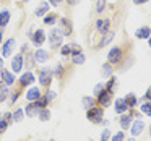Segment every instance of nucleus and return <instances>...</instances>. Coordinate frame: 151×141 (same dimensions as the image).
<instances>
[{
  "mask_svg": "<svg viewBox=\"0 0 151 141\" xmlns=\"http://www.w3.org/2000/svg\"><path fill=\"white\" fill-rule=\"evenodd\" d=\"M15 49V39H8L7 44L4 46V49H2V52H4V57H10L12 52H13Z\"/></svg>",
  "mask_w": 151,
  "mask_h": 141,
  "instance_id": "nucleus-10",
  "label": "nucleus"
},
{
  "mask_svg": "<svg viewBox=\"0 0 151 141\" xmlns=\"http://www.w3.org/2000/svg\"><path fill=\"white\" fill-rule=\"evenodd\" d=\"M49 2L54 5V7H57V5H60V2H62V0H49Z\"/></svg>",
  "mask_w": 151,
  "mask_h": 141,
  "instance_id": "nucleus-39",
  "label": "nucleus"
},
{
  "mask_svg": "<svg viewBox=\"0 0 151 141\" xmlns=\"http://www.w3.org/2000/svg\"><path fill=\"white\" fill-rule=\"evenodd\" d=\"M50 79H52V72L50 68H42L39 72V83L42 86H49L50 84Z\"/></svg>",
  "mask_w": 151,
  "mask_h": 141,
  "instance_id": "nucleus-4",
  "label": "nucleus"
},
{
  "mask_svg": "<svg viewBox=\"0 0 151 141\" xmlns=\"http://www.w3.org/2000/svg\"><path fill=\"white\" fill-rule=\"evenodd\" d=\"M39 97H41V91H39V88H31L29 91L26 92V99H28V101H31V102H36Z\"/></svg>",
  "mask_w": 151,
  "mask_h": 141,
  "instance_id": "nucleus-7",
  "label": "nucleus"
},
{
  "mask_svg": "<svg viewBox=\"0 0 151 141\" xmlns=\"http://www.w3.org/2000/svg\"><path fill=\"white\" fill-rule=\"evenodd\" d=\"M98 97H99V104H102V107H106V105H109L112 102V92L107 91V89H104Z\"/></svg>",
  "mask_w": 151,
  "mask_h": 141,
  "instance_id": "nucleus-6",
  "label": "nucleus"
},
{
  "mask_svg": "<svg viewBox=\"0 0 151 141\" xmlns=\"http://www.w3.org/2000/svg\"><path fill=\"white\" fill-rule=\"evenodd\" d=\"M81 102H83V109H86V110H89V109L94 105V99H93V97H88V96H86V97H83Z\"/></svg>",
  "mask_w": 151,
  "mask_h": 141,
  "instance_id": "nucleus-23",
  "label": "nucleus"
},
{
  "mask_svg": "<svg viewBox=\"0 0 151 141\" xmlns=\"http://www.w3.org/2000/svg\"><path fill=\"white\" fill-rule=\"evenodd\" d=\"M132 123V115H124V117L120 118V127L124 128V130H127L128 127H130Z\"/></svg>",
  "mask_w": 151,
  "mask_h": 141,
  "instance_id": "nucleus-24",
  "label": "nucleus"
},
{
  "mask_svg": "<svg viewBox=\"0 0 151 141\" xmlns=\"http://www.w3.org/2000/svg\"><path fill=\"white\" fill-rule=\"evenodd\" d=\"M60 24H62L60 31H62L63 36H70V34H72V31H73V28H72V21H70L68 18H62V20H60Z\"/></svg>",
  "mask_w": 151,
  "mask_h": 141,
  "instance_id": "nucleus-5",
  "label": "nucleus"
},
{
  "mask_svg": "<svg viewBox=\"0 0 151 141\" xmlns=\"http://www.w3.org/2000/svg\"><path fill=\"white\" fill-rule=\"evenodd\" d=\"M137 37L138 39H148V37L151 36V29L148 26H143V28H140V29H137Z\"/></svg>",
  "mask_w": 151,
  "mask_h": 141,
  "instance_id": "nucleus-12",
  "label": "nucleus"
},
{
  "mask_svg": "<svg viewBox=\"0 0 151 141\" xmlns=\"http://www.w3.org/2000/svg\"><path fill=\"white\" fill-rule=\"evenodd\" d=\"M8 96V84L4 81H0V102H4Z\"/></svg>",
  "mask_w": 151,
  "mask_h": 141,
  "instance_id": "nucleus-19",
  "label": "nucleus"
},
{
  "mask_svg": "<svg viewBox=\"0 0 151 141\" xmlns=\"http://www.w3.org/2000/svg\"><path fill=\"white\" fill-rule=\"evenodd\" d=\"M102 91H104V84H102V83H99V84H96V88H94V94H96V96H99Z\"/></svg>",
  "mask_w": 151,
  "mask_h": 141,
  "instance_id": "nucleus-35",
  "label": "nucleus"
},
{
  "mask_svg": "<svg viewBox=\"0 0 151 141\" xmlns=\"http://www.w3.org/2000/svg\"><path fill=\"white\" fill-rule=\"evenodd\" d=\"M86 115H88V120L93 122V123H101V122H102V117H104L101 107H91Z\"/></svg>",
  "mask_w": 151,
  "mask_h": 141,
  "instance_id": "nucleus-2",
  "label": "nucleus"
},
{
  "mask_svg": "<svg viewBox=\"0 0 151 141\" xmlns=\"http://www.w3.org/2000/svg\"><path fill=\"white\" fill-rule=\"evenodd\" d=\"M143 128H145V123H143L141 120H137V122L133 123V127H132V133L137 136V135H140L141 131H143Z\"/></svg>",
  "mask_w": 151,
  "mask_h": 141,
  "instance_id": "nucleus-20",
  "label": "nucleus"
},
{
  "mask_svg": "<svg viewBox=\"0 0 151 141\" xmlns=\"http://www.w3.org/2000/svg\"><path fill=\"white\" fill-rule=\"evenodd\" d=\"M111 75H112L111 63H104V65H102V78H111Z\"/></svg>",
  "mask_w": 151,
  "mask_h": 141,
  "instance_id": "nucleus-25",
  "label": "nucleus"
},
{
  "mask_svg": "<svg viewBox=\"0 0 151 141\" xmlns=\"http://www.w3.org/2000/svg\"><path fill=\"white\" fill-rule=\"evenodd\" d=\"M7 125H8V122L5 120V118H0V133L7 130Z\"/></svg>",
  "mask_w": 151,
  "mask_h": 141,
  "instance_id": "nucleus-36",
  "label": "nucleus"
},
{
  "mask_svg": "<svg viewBox=\"0 0 151 141\" xmlns=\"http://www.w3.org/2000/svg\"><path fill=\"white\" fill-rule=\"evenodd\" d=\"M33 81H34V76H33V73H29V72H26V73H24V75L20 78V83H21L23 86H28V84H31Z\"/></svg>",
  "mask_w": 151,
  "mask_h": 141,
  "instance_id": "nucleus-18",
  "label": "nucleus"
},
{
  "mask_svg": "<svg viewBox=\"0 0 151 141\" xmlns=\"http://www.w3.org/2000/svg\"><path fill=\"white\" fill-rule=\"evenodd\" d=\"M50 141H55V140H50Z\"/></svg>",
  "mask_w": 151,
  "mask_h": 141,
  "instance_id": "nucleus-48",
  "label": "nucleus"
},
{
  "mask_svg": "<svg viewBox=\"0 0 151 141\" xmlns=\"http://www.w3.org/2000/svg\"><path fill=\"white\" fill-rule=\"evenodd\" d=\"M112 141H124V133H117L112 138Z\"/></svg>",
  "mask_w": 151,
  "mask_h": 141,
  "instance_id": "nucleus-38",
  "label": "nucleus"
},
{
  "mask_svg": "<svg viewBox=\"0 0 151 141\" xmlns=\"http://www.w3.org/2000/svg\"><path fill=\"white\" fill-rule=\"evenodd\" d=\"M146 99H148V101L151 102V88L148 89V92H146Z\"/></svg>",
  "mask_w": 151,
  "mask_h": 141,
  "instance_id": "nucleus-42",
  "label": "nucleus"
},
{
  "mask_svg": "<svg viewBox=\"0 0 151 141\" xmlns=\"http://www.w3.org/2000/svg\"><path fill=\"white\" fill-rule=\"evenodd\" d=\"M122 49L120 47H114V49H111V52L107 54V60H109V63H119L120 62V59H122Z\"/></svg>",
  "mask_w": 151,
  "mask_h": 141,
  "instance_id": "nucleus-3",
  "label": "nucleus"
},
{
  "mask_svg": "<svg viewBox=\"0 0 151 141\" xmlns=\"http://www.w3.org/2000/svg\"><path fill=\"white\" fill-rule=\"evenodd\" d=\"M127 109H128V105H127V102H125V99H117V101H115V112H117V114H124Z\"/></svg>",
  "mask_w": 151,
  "mask_h": 141,
  "instance_id": "nucleus-15",
  "label": "nucleus"
},
{
  "mask_svg": "<svg viewBox=\"0 0 151 141\" xmlns=\"http://www.w3.org/2000/svg\"><path fill=\"white\" fill-rule=\"evenodd\" d=\"M23 114H24V112L21 110V109H18V110L13 114V120L15 122H21V120H23Z\"/></svg>",
  "mask_w": 151,
  "mask_h": 141,
  "instance_id": "nucleus-32",
  "label": "nucleus"
},
{
  "mask_svg": "<svg viewBox=\"0 0 151 141\" xmlns=\"http://www.w3.org/2000/svg\"><path fill=\"white\" fill-rule=\"evenodd\" d=\"M114 36H115V34L112 33V31H107V33H104V36H102V39H101V42H99V46H101V47L107 46V44L111 42L112 39H114Z\"/></svg>",
  "mask_w": 151,
  "mask_h": 141,
  "instance_id": "nucleus-17",
  "label": "nucleus"
},
{
  "mask_svg": "<svg viewBox=\"0 0 151 141\" xmlns=\"http://www.w3.org/2000/svg\"><path fill=\"white\" fill-rule=\"evenodd\" d=\"M47 102H49V97H47V96H46V97H42V99H37V101H36V104H37V107H39V109H44V107H46V105H47Z\"/></svg>",
  "mask_w": 151,
  "mask_h": 141,
  "instance_id": "nucleus-30",
  "label": "nucleus"
},
{
  "mask_svg": "<svg viewBox=\"0 0 151 141\" xmlns=\"http://www.w3.org/2000/svg\"><path fill=\"white\" fill-rule=\"evenodd\" d=\"M73 63H75V65H81V63H85V55H83L81 52L75 54V55H73Z\"/></svg>",
  "mask_w": 151,
  "mask_h": 141,
  "instance_id": "nucleus-27",
  "label": "nucleus"
},
{
  "mask_svg": "<svg viewBox=\"0 0 151 141\" xmlns=\"http://www.w3.org/2000/svg\"><path fill=\"white\" fill-rule=\"evenodd\" d=\"M63 41V34L60 29H52L50 31V36H49V44H50V49H57V47L62 44Z\"/></svg>",
  "mask_w": 151,
  "mask_h": 141,
  "instance_id": "nucleus-1",
  "label": "nucleus"
},
{
  "mask_svg": "<svg viewBox=\"0 0 151 141\" xmlns=\"http://www.w3.org/2000/svg\"><path fill=\"white\" fill-rule=\"evenodd\" d=\"M12 65H13V72H21V67H23V55H15L12 60Z\"/></svg>",
  "mask_w": 151,
  "mask_h": 141,
  "instance_id": "nucleus-13",
  "label": "nucleus"
},
{
  "mask_svg": "<svg viewBox=\"0 0 151 141\" xmlns=\"http://www.w3.org/2000/svg\"><path fill=\"white\" fill-rule=\"evenodd\" d=\"M47 97H49V101H50V99H54V97H55V92H47Z\"/></svg>",
  "mask_w": 151,
  "mask_h": 141,
  "instance_id": "nucleus-41",
  "label": "nucleus"
},
{
  "mask_svg": "<svg viewBox=\"0 0 151 141\" xmlns=\"http://www.w3.org/2000/svg\"><path fill=\"white\" fill-rule=\"evenodd\" d=\"M106 7V0H98V7H96V10H98V13H102V10H104Z\"/></svg>",
  "mask_w": 151,
  "mask_h": 141,
  "instance_id": "nucleus-34",
  "label": "nucleus"
},
{
  "mask_svg": "<svg viewBox=\"0 0 151 141\" xmlns=\"http://www.w3.org/2000/svg\"><path fill=\"white\" fill-rule=\"evenodd\" d=\"M2 78H4V83H7L8 86L15 83V75L8 70H2Z\"/></svg>",
  "mask_w": 151,
  "mask_h": 141,
  "instance_id": "nucleus-14",
  "label": "nucleus"
},
{
  "mask_svg": "<svg viewBox=\"0 0 151 141\" xmlns=\"http://www.w3.org/2000/svg\"><path fill=\"white\" fill-rule=\"evenodd\" d=\"M109 24H111V23H109V20H106V18H104V20H98V21H96V29H98L99 33H107V31H109Z\"/></svg>",
  "mask_w": 151,
  "mask_h": 141,
  "instance_id": "nucleus-11",
  "label": "nucleus"
},
{
  "mask_svg": "<svg viewBox=\"0 0 151 141\" xmlns=\"http://www.w3.org/2000/svg\"><path fill=\"white\" fill-rule=\"evenodd\" d=\"M60 54H62V55H70V54H72V46H63L62 47V50H60Z\"/></svg>",
  "mask_w": 151,
  "mask_h": 141,
  "instance_id": "nucleus-33",
  "label": "nucleus"
},
{
  "mask_svg": "<svg viewBox=\"0 0 151 141\" xmlns=\"http://www.w3.org/2000/svg\"><path fill=\"white\" fill-rule=\"evenodd\" d=\"M128 141H135V140H128Z\"/></svg>",
  "mask_w": 151,
  "mask_h": 141,
  "instance_id": "nucleus-47",
  "label": "nucleus"
},
{
  "mask_svg": "<svg viewBox=\"0 0 151 141\" xmlns=\"http://www.w3.org/2000/svg\"><path fill=\"white\" fill-rule=\"evenodd\" d=\"M47 59H49V54H47L44 49H37L36 52H34V60H36V62L44 63Z\"/></svg>",
  "mask_w": 151,
  "mask_h": 141,
  "instance_id": "nucleus-9",
  "label": "nucleus"
},
{
  "mask_svg": "<svg viewBox=\"0 0 151 141\" xmlns=\"http://www.w3.org/2000/svg\"><path fill=\"white\" fill-rule=\"evenodd\" d=\"M37 115H39V118H41L42 122H47V120L50 118V112L47 110V109H42V110H39V114H37Z\"/></svg>",
  "mask_w": 151,
  "mask_h": 141,
  "instance_id": "nucleus-28",
  "label": "nucleus"
},
{
  "mask_svg": "<svg viewBox=\"0 0 151 141\" xmlns=\"http://www.w3.org/2000/svg\"><path fill=\"white\" fill-rule=\"evenodd\" d=\"M47 11H49V4H47V2H42V4L36 8V15H37V16H44Z\"/></svg>",
  "mask_w": 151,
  "mask_h": 141,
  "instance_id": "nucleus-21",
  "label": "nucleus"
},
{
  "mask_svg": "<svg viewBox=\"0 0 151 141\" xmlns=\"http://www.w3.org/2000/svg\"><path fill=\"white\" fill-rule=\"evenodd\" d=\"M148 0H133V4H137V5H140V4H146Z\"/></svg>",
  "mask_w": 151,
  "mask_h": 141,
  "instance_id": "nucleus-40",
  "label": "nucleus"
},
{
  "mask_svg": "<svg viewBox=\"0 0 151 141\" xmlns=\"http://www.w3.org/2000/svg\"><path fill=\"white\" fill-rule=\"evenodd\" d=\"M24 112H26L28 117H34L36 114H39V107H37V104H28Z\"/></svg>",
  "mask_w": 151,
  "mask_h": 141,
  "instance_id": "nucleus-16",
  "label": "nucleus"
},
{
  "mask_svg": "<svg viewBox=\"0 0 151 141\" xmlns=\"http://www.w3.org/2000/svg\"><path fill=\"white\" fill-rule=\"evenodd\" d=\"M2 68H4V60L0 59V70H2Z\"/></svg>",
  "mask_w": 151,
  "mask_h": 141,
  "instance_id": "nucleus-44",
  "label": "nucleus"
},
{
  "mask_svg": "<svg viewBox=\"0 0 151 141\" xmlns=\"http://www.w3.org/2000/svg\"><path fill=\"white\" fill-rule=\"evenodd\" d=\"M0 42H2V29H0Z\"/></svg>",
  "mask_w": 151,
  "mask_h": 141,
  "instance_id": "nucleus-46",
  "label": "nucleus"
},
{
  "mask_svg": "<svg viewBox=\"0 0 151 141\" xmlns=\"http://www.w3.org/2000/svg\"><path fill=\"white\" fill-rule=\"evenodd\" d=\"M109 135H111V131H109V130H104V131H102V135H101V140H102V141H107V140H109Z\"/></svg>",
  "mask_w": 151,
  "mask_h": 141,
  "instance_id": "nucleus-37",
  "label": "nucleus"
},
{
  "mask_svg": "<svg viewBox=\"0 0 151 141\" xmlns=\"http://www.w3.org/2000/svg\"><path fill=\"white\" fill-rule=\"evenodd\" d=\"M125 102H127V105H128V107H135V105L138 104L137 97H135L133 94H128L127 97H125Z\"/></svg>",
  "mask_w": 151,
  "mask_h": 141,
  "instance_id": "nucleus-26",
  "label": "nucleus"
},
{
  "mask_svg": "<svg viewBox=\"0 0 151 141\" xmlns=\"http://www.w3.org/2000/svg\"><path fill=\"white\" fill-rule=\"evenodd\" d=\"M8 21H10V11L4 10L0 13V26H7Z\"/></svg>",
  "mask_w": 151,
  "mask_h": 141,
  "instance_id": "nucleus-22",
  "label": "nucleus"
},
{
  "mask_svg": "<svg viewBox=\"0 0 151 141\" xmlns=\"http://www.w3.org/2000/svg\"><path fill=\"white\" fill-rule=\"evenodd\" d=\"M148 39H150V41H148V44H150V47H151V36L148 37Z\"/></svg>",
  "mask_w": 151,
  "mask_h": 141,
  "instance_id": "nucleus-45",
  "label": "nucleus"
},
{
  "mask_svg": "<svg viewBox=\"0 0 151 141\" xmlns=\"http://www.w3.org/2000/svg\"><path fill=\"white\" fill-rule=\"evenodd\" d=\"M55 20H57V16L52 13V15H47V16L44 18V23H46V24H50V26H52V24L55 23Z\"/></svg>",
  "mask_w": 151,
  "mask_h": 141,
  "instance_id": "nucleus-31",
  "label": "nucleus"
},
{
  "mask_svg": "<svg viewBox=\"0 0 151 141\" xmlns=\"http://www.w3.org/2000/svg\"><path fill=\"white\" fill-rule=\"evenodd\" d=\"M31 39H33V42L36 44V46H41V44L46 41V34H44L42 29H37L36 33L33 34V37H31Z\"/></svg>",
  "mask_w": 151,
  "mask_h": 141,
  "instance_id": "nucleus-8",
  "label": "nucleus"
},
{
  "mask_svg": "<svg viewBox=\"0 0 151 141\" xmlns=\"http://www.w3.org/2000/svg\"><path fill=\"white\" fill-rule=\"evenodd\" d=\"M140 109H141V112H143V114L151 115V102H146V104H141V105H140Z\"/></svg>",
  "mask_w": 151,
  "mask_h": 141,
  "instance_id": "nucleus-29",
  "label": "nucleus"
},
{
  "mask_svg": "<svg viewBox=\"0 0 151 141\" xmlns=\"http://www.w3.org/2000/svg\"><path fill=\"white\" fill-rule=\"evenodd\" d=\"M67 2H68V4H70V5H75V4H76V2H80V0H67Z\"/></svg>",
  "mask_w": 151,
  "mask_h": 141,
  "instance_id": "nucleus-43",
  "label": "nucleus"
}]
</instances>
